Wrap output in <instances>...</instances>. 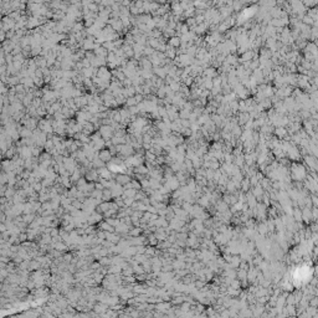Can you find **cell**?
Listing matches in <instances>:
<instances>
[{
	"label": "cell",
	"mask_w": 318,
	"mask_h": 318,
	"mask_svg": "<svg viewBox=\"0 0 318 318\" xmlns=\"http://www.w3.org/2000/svg\"><path fill=\"white\" fill-rule=\"evenodd\" d=\"M275 134L279 138H281V139L290 140V137H287V136H288V132H287V129L285 127H277L275 129Z\"/></svg>",
	"instance_id": "1"
},
{
	"label": "cell",
	"mask_w": 318,
	"mask_h": 318,
	"mask_svg": "<svg viewBox=\"0 0 318 318\" xmlns=\"http://www.w3.org/2000/svg\"><path fill=\"white\" fill-rule=\"evenodd\" d=\"M180 44H181L180 37L179 36H173V37L169 39V41H168L167 45L170 46V47H173V49H175V50H178L180 47Z\"/></svg>",
	"instance_id": "2"
},
{
	"label": "cell",
	"mask_w": 318,
	"mask_h": 318,
	"mask_svg": "<svg viewBox=\"0 0 318 318\" xmlns=\"http://www.w3.org/2000/svg\"><path fill=\"white\" fill-rule=\"evenodd\" d=\"M98 158L99 159H102V160H108L109 158H111V153H109V150L108 149H101L99 150V153H98Z\"/></svg>",
	"instance_id": "3"
},
{
	"label": "cell",
	"mask_w": 318,
	"mask_h": 318,
	"mask_svg": "<svg viewBox=\"0 0 318 318\" xmlns=\"http://www.w3.org/2000/svg\"><path fill=\"white\" fill-rule=\"evenodd\" d=\"M140 64L143 66V71H149V70L153 68V65H152V62H150L149 58H143L140 61Z\"/></svg>",
	"instance_id": "4"
},
{
	"label": "cell",
	"mask_w": 318,
	"mask_h": 318,
	"mask_svg": "<svg viewBox=\"0 0 318 318\" xmlns=\"http://www.w3.org/2000/svg\"><path fill=\"white\" fill-rule=\"evenodd\" d=\"M146 159H147V160H149V162H152V163H153V162H154V163H156V159H157V156H156V154H153V153H152V152H149V150H147V152H146Z\"/></svg>",
	"instance_id": "5"
},
{
	"label": "cell",
	"mask_w": 318,
	"mask_h": 318,
	"mask_svg": "<svg viewBox=\"0 0 318 318\" xmlns=\"http://www.w3.org/2000/svg\"><path fill=\"white\" fill-rule=\"evenodd\" d=\"M126 103H127V106H129V107H134V106H137V102H136L134 97H129V98H127Z\"/></svg>",
	"instance_id": "6"
},
{
	"label": "cell",
	"mask_w": 318,
	"mask_h": 318,
	"mask_svg": "<svg viewBox=\"0 0 318 318\" xmlns=\"http://www.w3.org/2000/svg\"><path fill=\"white\" fill-rule=\"evenodd\" d=\"M82 74H83V76L86 78H90L92 76V68L91 67L90 68H83V70H82Z\"/></svg>",
	"instance_id": "7"
}]
</instances>
